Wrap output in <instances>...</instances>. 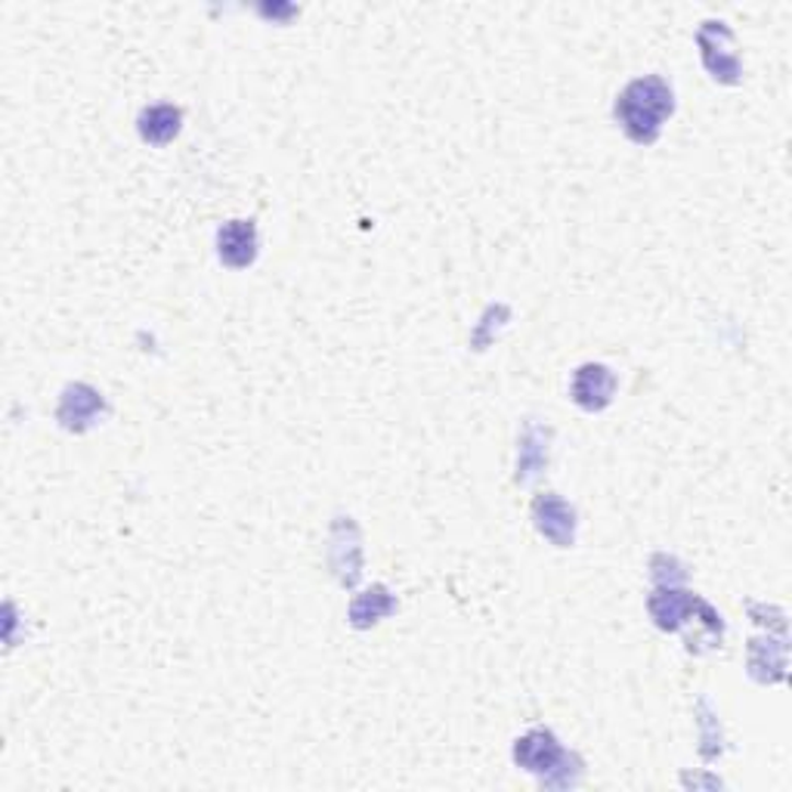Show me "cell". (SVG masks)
<instances>
[{"label":"cell","instance_id":"1","mask_svg":"<svg viewBox=\"0 0 792 792\" xmlns=\"http://www.w3.org/2000/svg\"><path fill=\"white\" fill-rule=\"evenodd\" d=\"M672 91L663 78H641L631 81L619 103H616V118L635 143H653L660 137L663 121L672 115Z\"/></svg>","mask_w":792,"mask_h":792},{"label":"cell","instance_id":"2","mask_svg":"<svg viewBox=\"0 0 792 792\" xmlns=\"http://www.w3.org/2000/svg\"><path fill=\"white\" fill-rule=\"evenodd\" d=\"M221 260L233 270H245L258 258V226L251 221H229L217 233Z\"/></svg>","mask_w":792,"mask_h":792},{"label":"cell","instance_id":"3","mask_svg":"<svg viewBox=\"0 0 792 792\" xmlns=\"http://www.w3.org/2000/svg\"><path fill=\"white\" fill-rule=\"evenodd\" d=\"M616 390V378L607 366H582L572 378V400L582 409H604Z\"/></svg>","mask_w":792,"mask_h":792},{"label":"cell","instance_id":"7","mask_svg":"<svg viewBox=\"0 0 792 792\" xmlns=\"http://www.w3.org/2000/svg\"><path fill=\"white\" fill-rule=\"evenodd\" d=\"M180 109H174V106H155V109H146L140 115V133H143V140L149 143H155V146H162L167 140H174L177 137V130H180Z\"/></svg>","mask_w":792,"mask_h":792},{"label":"cell","instance_id":"6","mask_svg":"<svg viewBox=\"0 0 792 792\" xmlns=\"http://www.w3.org/2000/svg\"><path fill=\"white\" fill-rule=\"evenodd\" d=\"M103 409V400L99 393L84 385H74V388L66 390L62 397V405H59V422L66 427H84L96 418V412Z\"/></svg>","mask_w":792,"mask_h":792},{"label":"cell","instance_id":"5","mask_svg":"<svg viewBox=\"0 0 792 792\" xmlns=\"http://www.w3.org/2000/svg\"><path fill=\"white\" fill-rule=\"evenodd\" d=\"M539 530L552 539L554 545H570L572 542V508L557 496H545L535 501L533 508Z\"/></svg>","mask_w":792,"mask_h":792},{"label":"cell","instance_id":"4","mask_svg":"<svg viewBox=\"0 0 792 792\" xmlns=\"http://www.w3.org/2000/svg\"><path fill=\"white\" fill-rule=\"evenodd\" d=\"M515 758L527 768V771L542 775V771H552L554 765L564 758V753H560V746H557L554 734H548V731H530L527 737L517 740Z\"/></svg>","mask_w":792,"mask_h":792},{"label":"cell","instance_id":"8","mask_svg":"<svg viewBox=\"0 0 792 792\" xmlns=\"http://www.w3.org/2000/svg\"><path fill=\"white\" fill-rule=\"evenodd\" d=\"M390 607H393V601L388 598V591L381 589H371L366 591L356 604H353L351 610V616H353V626H369V623H375L378 616H385V613H390Z\"/></svg>","mask_w":792,"mask_h":792}]
</instances>
